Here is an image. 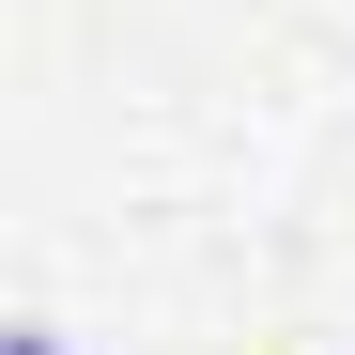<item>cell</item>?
<instances>
[{"mask_svg":"<svg viewBox=\"0 0 355 355\" xmlns=\"http://www.w3.org/2000/svg\"><path fill=\"white\" fill-rule=\"evenodd\" d=\"M0 355H78V340H62V324H16V340H0Z\"/></svg>","mask_w":355,"mask_h":355,"instance_id":"cell-1","label":"cell"}]
</instances>
